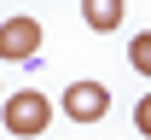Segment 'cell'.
Masks as SVG:
<instances>
[{
    "mask_svg": "<svg viewBox=\"0 0 151 140\" xmlns=\"http://www.w3.org/2000/svg\"><path fill=\"white\" fill-rule=\"evenodd\" d=\"M0 123H6V134H12V140H35V134H47L52 105H47V94L23 88V94H6V105H0Z\"/></svg>",
    "mask_w": 151,
    "mask_h": 140,
    "instance_id": "obj_1",
    "label": "cell"
},
{
    "mask_svg": "<svg viewBox=\"0 0 151 140\" xmlns=\"http://www.w3.org/2000/svg\"><path fill=\"white\" fill-rule=\"evenodd\" d=\"M41 47V23L35 18H6L0 23V59L6 64H29Z\"/></svg>",
    "mask_w": 151,
    "mask_h": 140,
    "instance_id": "obj_2",
    "label": "cell"
},
{
    "mask_svg": "<svg viewBox=\"0 0 151 140\" xmlns=\"http://www.w3.org/2000/svg\"><path fill=\"white\" fill-rule=\"evenodd\" d=\"M105 111H111V88H105V82H76V88H64V117L99 123Z\"/></svg>",
    "mask_w": 151,
    "mask_h": 140,
    "instance_id": "obj_3",
    "label": "cell"
},
{
    "mask_svg": "<svg viewBox=\"0 0 151 140\" xmlns=\"http://www.w3.org/2000/svg\"><path fill=\"white\" fill-rule=\"evenodd\" d=\"M122 12H128V0H81V18H87V29H99V35L122 29Z\"/></svg>",
    "mask_w": 151,
    "mask_h": 140,
    "instance_id": "obj_4",
    "label": "cell"
},
{
    "mask_svg": "<svg viewBox=\"0 0 151 140\" xmlns=\"http://www.w3.org/2000/svg\"><path fill=\"white\" fill-rule=\"evenodd\" d=\"M128 64L139 70V76H151V29H139V35L128 41Z\"/></svg>",
    "mask_w": 151,
    "mask_h": 140,
    "instance_id": "obj_5",
    "label": "cell"
},
{
    "mask_svg": "<svg viewBox=\"0 0 151 140\" xmlns=\"http://www.w3.org/2000/svg\"><path fill=\"white\" fill-rule=\"evenodd\" d=\"M134 128L151 134V94H139V105H134Z\"/></svg>",
    "mask_w": 151,
    "mask_h": 140,
    "instance_id": "obj_6",
    "label": "cell"
}]
</instances>
